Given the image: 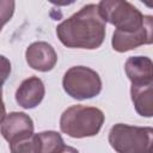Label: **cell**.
Segmentation results:
<instances>
[{
	"label": "cell",
	"instance_id": "3957f363",
	"mask_svg": "<svg viewBox=\"0 0 153 153\" xmlns=\"http://www.w3.org/2000/svg\"><path fill=\"white\" fill-rule=\"evenodd\" d=\"M108 139L117 153H152L153 129L151 127L117 123L110 129Z\"/></svg>",
	"mask_w": 153,
	"mask_h": 153
},
{
	"label": "cell",
	"instance_id": "ba28073f",
	"mask_svg": "<svg viewBox=\"0 0 153 153\" xmlns=\"http://www.w3.org/2000/svg\"><path fill=\"white\" fill-rule=\"evenodd\" d=\"M25 59L32 69L39 72L51 71L57 62V54L55 49L47 42H33L25 51Z\"/></svg>",
	"mask_w": 153,
	"mask_h": 153
},
{
	"label": "cell",
	"instance_id": "7a4b0ae2",
	"mask_svg": "<svg viewBox=\"0 0 153 153\" xmlns=\"http://www.w3.org/2000/svg\"><path fill=\"white\" fill-rule=\"evenodd\" d=\"M104 114L100 109L85 105H72L66 109L60 118V129L74 139L97 135L104 123Z\"/></svg>",
	"mask_w": 153,
	"mask_h": 153
},
{
	"label": "cell",
	"instance_id": "8992f818",
	"mask_svg": "<svg viewBox=\"0 0 153 153\" xmlns=\"http://www.w3.org/2000/svg\"><path fill=\"white\" fill-rule=\"evenodd\" d=\"M153 42V17L145 16L143 25L140 30L134 32L115 31L111 39L114 50L118 53H126L128 50L136 49L143 44H151Z\"/></svg>",
	"mask_w": 153,
	"mask_h": 153
},
{
	"label": "cell",
	"instance_id": "5b68a950",
	"mask_svg": "<svg viewBox=\"0 0 153 153\" xmlns=\"http://www.w3.org/2000/svg\"><path fill=\"white\" fill-rule=\"evenodd\" d=\"M62 87L74 99L84 100L97 97L102 91L99 74L85 66H73L63 75Z\"/></svg>",
	"mask_w": 153,
	"mask_h": 153
},
{
	"label": "cell",
	"instance_id": "9c48e42d",
	"mask_svg": "<svg viewBox=\"0 0 153 153\" xmlns=\"http://www.w3.org/2000/svg\"><path fill=\"white\" fill-rule=\"evenodd\" d=\"M45 88L43 81L37 76H30L22 81L16 91V102L24 109H33L43 100Z\"/></svg>",
	"mask_w": 153,
	"mask_h": 153
},
{
	"label": "cell",
	"instance_id": "4fadbf2b",
	"mask_svg": "<svg viewBox=\"0 0 153 153\" xmlns=\"http://www.w3.org/2000/svg\"><path fill=\"white\" fill-rule=\"evenodd\" d=\"M11 153H41V142L38 134H31L10 143Z\"/></svg>",
	"mask_w": 153,
	"mask_h": 153
},
{
	"label": "cell",
	"instance_id": "6da1fadb",
	"mask_svg": "<svg viewBox=\"0 0 153 153\" xmlns=\"http://www.w3.org/2000/svg\"><path fill=\"white\" fill-rule=\"evenodd\" d=\"M105 22L96 4H88L56 26L60 42L67 48L97 49L105 38Z\"/></svg>",
	"mask_w": 153,
	"mask_h": 153
},
{
	"label": "cell",
	"instance_id": "8fae6325",
	"mask_svg": "<svg viewBox=\"0 0 153 153\" xmlns=\"http://www.w3.org/2000/svg\"><path fill=\"white\" fill-rule=\"evenodd\" d=\"M152 86L151 84L145 85H131L130 96L136 112L143 117L153 116V98H152Z\"/></svg>",
	"mask_w": 153,
	"mask_h": 153
},
{
	"label": "cell",
	"instance_id": "30bf717a",
	"mask_svg": "<svg viewBox=\"0 0 153 153\" xmlns=\"http://www.w3.org/2000/svg\"><path fill=\"white\" fill-rule=\"evenodd\" d=\"M153 63L147 56H130L124 65V71L131 85L153 82Z\"/></svg>",
	"mask_w": 153,
	"mask_h": 153
},
{
	"label": "cell",
	"instance_id": "52a82bcc",
	"mask_svg": "<svg viewBox=\"0 0 153 153\" xmlns=\"http://www.w3.org/2000/svg\"><path fill=\"white\" fill-rule=\"evenodd\" d=\"M33 129L35 127L31 117L25 112L18 111L6 115L2 123L0 124V134L8 143L33 134Z\"/></svg>",
	"mask_w": 153,
	"mask_h": 153
},
{
	"label": "cell",
	"instance_id": "2e32d148",
	"mask_svg": "<svg viewBox=\"0 0 153 153\" xmlns=\"http://www.w3.org/2000/svg\"><path fill=\"white\" fill-rule=\"evenodd\" d=\"M6 117V108L2 100V96H1V88H0V124L2 123L4 118Z\"/></svg>",
	"mask_w": 153,
	"mask_h": 153
},
{
	"label": "cell",
	"instance_id": "7c38bea8",
	"mask_svg": "<svg viewBox=\"0 0 153 153\" xmlns=\"http://www.w3.org/2000/svg\"><path fill=\"white\" fill-rule=\"evenodd\" d=\"M41 142V153H61L65 148L62 136L54 130H47L38 133Z\"/></svg>",
	"mask_w": 153,
	"mask_h": 153
},
{
	"label": "cell",
	"instance_id": "9a60e30c",
	"mask_svg": "<svg viewBox=\"0 0 153 153\" xmlns=\"http://www.w3.org/2000/svg\"><path fill=\"white\" fill-rule=\"evenodd\" d=\"M11 74V62L4 55H0V88Z\"/></svg>",
	"mask_w": 153,
	"mask_h": 153
},
{
	"label": "cell",
	"instance_id": "e0dca14e",
	"mask_svg": "<svg viewBox=\"0 0 153 153\" xmlns=\"http://www.w3.org/2000/svg\"><path fill=\"white\" fill-rule=\"evenodd\" d=\"M61 153H79V151H78V149H75L74 147L65 146V148L61 151Z\"/></svg>",
	"mask_w": 153,
	"mask_h": 153
},
{
	"label": "cell",
	"instance_id": "277c9868",
	"mask_svg": "<svg viewBox=\"0 0 153 153\" xmlns=\"http://www.w3.org/2000/svg\"><path fill=\"white\" fill-rule=\"evenodd\" d=\"M97 6L103 20L114 25L117 31L134 32L143 25L145 16L128 1L102 0Z\"/></svg>",
	"mask_w": 153,
	"mask_h": 153
},
{
	"label": "cell",
	"instance_id": "5bb4252c",
	"mask_svg": "<svg viewBox=\"0 0 153 153\" xmlns=\"http://www.w3.org/2000/svg\"><path fill=\"white\" fill-rule=\"evenodd\" d=\"M16 2L13 0H0V32L5 24H7L14 13Z\"/></svg>",
	"mask_w": 153,
	"mask_h": 153
}]
</instances>
